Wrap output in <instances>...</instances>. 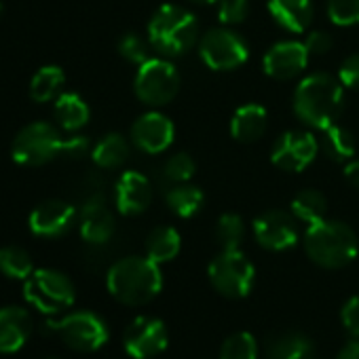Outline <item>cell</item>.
Wrapping results in <instances>:
<instances>
[{"instance_id":"obj_1","label":"cell","mask_w":359,"mask_h":359,"mask_svg":"<svg viewBox=\"0 0 359 359\" xmlns=\"http://www.w3.org/2000/svg\"><path fill=\"white\" fill-rule=\"evenodd\" d=\"M108 292L127 306L148 304L163 287L158 262L148 256H127L116 260L106 275Z\"/></svg>"},{"instance_id":"obj_2","label":"cell","mask_w":359,"mask_h":359,"mask_svg":"<svg viewBox=\"0 0 359 359\" xmlns=\"http://www.w3.org/2000/svg\"><path fill=\"white\" fill-rule=\"evenodd\" d=\"M342 83L336 81L330 74H311L300 81V85L294 91V114L309 127L325 129L336 123V118L342 112Z\"/></svg>"},{"instance_id":"obj_3","label":"cell","mask_w":359,"mask_h":359,"mask_svg":"<svg viewBox=\"0 0 359 359\" xmlns=\"http://www.w3.org/2000/svg\"><path fill=\"white\" fill-rule=\"evenodd\" d=\"M304 252L321 269H342L351 264L359 252L353 229L338 220H319L309 224L304 233Z\"/></svg>"},{"instance_id":"obj_4","label":"cell","mask_w":359,"mask_h":359,"mask_svg":"<svg viewBox=\"0 0 359 359\" xmlns=\"http://www.w3.org/2000/svg\"><path fill=\"white\" fill-rule=\"evenodd\" d=\"M148 41L154 51L167 57L184 55L199 41V22L184 7L163 5L148 22Z\"/></svg>"},{"instance_id":"obj_5","label":"cell","mask_w":359,"mask_h":359,"mask_svg":"<svg viewBox=\"0 0 359 359\" xmlns=\"http://www.w3.org/2000/svg\"><path fill=\"white\" fill-rule=\"evenodd\" d=\"M24 298L43 315H57L74 304L72 279L55 269H36L24 281Z\"/></svg>"},{"instance_id":"obj_6","label":"cell","mask_w":359,"mask_h":359,"mask_svg":"<svg viewBox=\"0 0 359 359\" xmlns=\"http://www.w3.org/2000/svg\"><path fill=\"white\" fill-rule=\"evenodd\" d=\"M66 140L62 137L60 129L47 121H36L26 125L13 140L11 156L18 165L24 167H39L55 156L64 154Z\"/></svg>"},{"instance_id":"obj_7","label":"cell","mask_w":359,"mask_h":359,"mask_svg":"<svg viewBox=\"0 0 359 359\" xmlns=\"http://www.w3.org/2000/svg\"><path fill=\"white\" fill-rule=\"evenodd\" d=\"M210 281L226 298H245L256 281L252 260L239 250H222L208 269Z\"/></svg>"},{"instance_id":"obj_8","label":"cell","mask_w":359,"mask_h":359,"mask_svg":"<svg viewBox=\"0 0 359 359\" xmlns=\"http://www.w3.org/2000/svg\"><path fill=\"white\" fill-rule=\"evenodd\" d=\"M47 330L55 332L74 351H97L108 342V323L93 311H76L62 319H49Z\"/></svg>"},{"instance_id":"obj_9","label":"cell","mask_w":359,"mask_h":359,"mask_svg":"<svg viewBox=\"0 0 359 359\" xmlns=\"http://www.w3.org/2000/svg\"><path fill=\"white\" fill-rule=\"evenodd\" d=\"M133 89L142 104L152 106V108L165 106L180 91V74L171 62L150 57L148 62L140 66L135 81H133Z\"/></svg>"},{"instance_id":"obj_10","label":"cell","mask_w":359,"mask_h":359,"mask_svg":"<svg viewBox=\"0 0 359 359\" xmlns=\"http://www.w3.org/2000/svg\"><path fill=\"white\" fill-rule=\"evenodd\" d=\"M201 60L212 70H235L243 66L250 57L248 41L229 28L210 30L199 45Z\"/></svg>"},{"instance_id":"obj_11","label":"cell","mask_w":359,"mask_h":359,"mask_svg":"<svg viewBox=\"0 0 359 359\" xmlns=\"http://www.w3.org/2000/svg\"><path fill=\"white\" fill-rule=\"evenodd\" d=\"M317 152H319V142L315 140L313 133L285 131L283 135L277 137L271 152V161L281 171L298 173L315 161Z\"/></svg>"},{"instance_id":"obj_12","label":"cell","mask_w":359,"mask_h":359,"mask_svg":"<svg viewBox=\"0 0 359 359\" xmlns=\"http://www.w3.org/2000/svg\"><path fill=\"white\" fill-rule=\"evenodd\" d=\"M169 342L167 327L156 317H135L123 334L125 351L133 359H150L165 351Z\"/></svg>"},{"instance_id":"obj_13","label":"cell","mask_w":359,"mask_h":359,"mask_svg":"<svg viewBox=\"0 0 359 359\" xmlns=\"http://www.w3.org/2000/svg\"><path fill=\"white\" fill-rule=\"evenodd\" d=\"M254 237L269 252H283L298 243L296 218L281 210H271L254 220Z\"/></svg>"},{"instance_id":"obj_14","label":"cell","mask_w":359,"mask_h":359,"mask_svg":"<svg viewBox=\"0 0 359 359\" xmlns=\"http://www.w3.org/2000/svg\"><path fill=\"white\" fill-rule=\"evenodd\" d=\"M74 222H76V208L62 199H47L39 203L28 218L30 231L36 237H45V239L64 237L74 226Z\"/></svg>"},{"instance_id":"obj_15","label":"cell","mask_w":359,"mask_h":359,"mask_svg":"<svg viewBox=\"0 0 359 359\" xmlns=\"http://www.w3.org/2000/svg\"><path fill=\"white\" fill-rule=\"evenodd\" d=\"M309 55L311 53L304 43L283 41V43L273 45L266 51L262 66H264L266 76L275 81H290L304 72V68L309 66Z\"/></svg>"},{"instance_id":"obj_16","label":"cell","mask_w":359,"mask_h":359,"mask_svg":"<svg viewBox=\"0 0 359 359\" xmlns=\"http://www.w3.org/2000/svg\"><path fill=\"white\" fill-rule=\"evenodd\" d=\"M173 135H175L173 123L169 121V116L161 112H146L131 127L133 144L148 154H158L167 150L173 142Z\"/></svg>"},{"instance_id":"obj_17","label":"cell","mask_w":359,"mask_h":359,"mask_svg":"<svg viewBox=\"0 0 359 359\" xmlns=\"http://www.w3.org/2000/svg\"><path fill=\"white\" fill-rule=\"evenodd\" d=\"M81 237L91 245H102L114 235V216L108 210L102 195H93L85 201L79 212Z\"/></svg>"},{"instance_id":"obj_18","label":"cell","mask_w":359,"mask_h":359,"mask_svg":"<svg viewBox=\"0 0 359 359\" xmlns=\"http://www.w3.org/2000/svg\"><path fill=\"white\" fill-rule=\"evenodd\" d=\"M116 210L123 216H140L148 210L152 201L150 180L140 171H125L114 189Z\"/></svg>"},{"instance_id":"obj_19","label":"cell","mask_w":359,"mask_h":359,"mask_svg":"<svg viewBox=\"0 0 359 359\" xmlns=\"http://www.w3.org/2000/svg\"><path fill=\"white\" fill-rule=\"evenodd\" d=\"M32 315L24 306L0 309V353H18L32 336Z\"/></svg>"},{"instance_id":"obj_20","label":"cell","mask_w":359,"mask_h":359,"mask_svg":"<svg viewBox=\"0 0 359 359\" xmlns=\"http://www.w3.org/2000/svg\"><path fill=\"white\" fill-rule=\"evenodd\" d=\"M271 18L287 32L300 34L313 20L311 0H269Z\"/></svg>"},{"instance_id":"obj_21","label":"cell","mask_w":359,"mask_h":359,"mask_svg":"<svg viewBox=\"0 0 359 359\" xmlns=\"http://www.w3.org/2000/svg\"><path fill=\"white\" fill-rule=\"evenodd\" d=\"M266 359H313L315 346L313 340L302 332H281L269 338L264 348Z\"/></svg>"},{"instance_id":"obj_22","label":"cell","mask_w":359,"mask_h":359,"mask_svg":"<svg viewBox=\"0 0 359 359\" xmlns=\"http://www.w3.org/2000/svg\"><path fill=\"white\" fill-rule=\"evenodd\" d=\"M266 123H269V116L260 104H245L237 108L231 118V135L237 142L252 144L264 135Z\"/></svg>"},{"instance_id":"obj_23","label":"cell","mask_w":359,"mask_h":359,"mask_svg":"<svg viewBox=\"0 0 359 359\" xmlns=\"http://www.w3.org/2000/svg\"><path fill=\"white\" fill-rule=\"evenodd\" d=\"M55 121L64 131H79L89 123V106L79 93H60L53 106Z\"/></svg>"},{"instance_id":"obj_24","label":"cell","mask_w":359,"mask_h":359,"mask_svg":"<svg viewBox=\"0 0 359 359\" xmlns=\"http://www.w3.org/2000/svg\"><path fill=\"white\" fill-rule=\"evenodd\" d=\"M182 248V239L173 226H156L146 237V256L158 264L173 260Z\"/></svg>"},{"instance_id":"obj_25","label":"cell","mask_w":359,"mask_h":359,"mask_svg":"<svg viewBox=\"0 0 359 359\" xmlns=\"http://www.w3.org/2000/svg\"><path fill=\"white\" fill-rule=\"evenodd\" d=\"M66 83V74L60 66H43L30 81V97L39 104L57 100L62 87Z\"/></svg>"},{"instance_id":"obj_26","label":"cell","mask_w":359,"mask_h":359,"mask_svg":"<svg viewBox=\"0 0 359 359\" xmlns=\"http://www.w3.org/2000/svg\"><path fill=\"white\" fill-rule=\"evenodd\" d=\"M129 156V144L121 133L104 135L91 150V158L102 169H116Z\"/></svg>"},{"instance_id":"obj_27","label":"cell","mask_w":359,"mask_h":359,"mask_svg":"<svg viewBox=\"0 0 359 359\" xmlns=\"http://www.w3.org/2000/svg\"><path fill=\"white\" fill-rule=\"evenodd\" d=\"M203 193H201V189H197V187H193V184H175V187H171L167 193H165V203H167V208L175 214V216H180V218H193L199 210H201V205H203Z\"/></svg>"},{"instance_id":"obj_28","label":"cell","mask_w":359,"mask_h":359,"mask_svg":"<svg viewBox=\"0 0 359 359\" xmlns=\"http://www.w3.org/2000/svg\"><path fill=\"white\" fill-rule=\"evenodd\" d=\"M290 210L296 220H300L304 224H315L325 218L327 201H325L323 193H319L315 189H304L292 199Z\"/></svg>"},{"instance_id":"obj_29","label":"cell","mask_w":359,"mask_h":359,"mask_svg":"<svg viewBox=\"0 0 359 359\" xmlns=\"http://www.w3.org/2000/svg\"><path fill=\"white\" fill-rule=\"evenodd\" d=\"M0 273L9 279L26 281L34 273V264L30 254L24 248L18 245H5L0 248Z\"/></svg>"},{"instance_id":"obj_30","label":"cell","mask_w":359,"mask_h":359,"mask_svg":"<svg viewBox=\"0 0 359 359\" xmlns=\"http://www.w3.org/2000/svg\"><path fill=\"white\" fill-rule=\"evenodd\" d=\"M323 150L332 161H351L355 154V140L348 129L340 125H330L323 129Z\"/></svg>"},{"instance_id":"obj_31","label":"cell","mask_w":359,"mask_h":359,"mask_svg":"<svg viewBox=\"0 0 359 359\" xmlns=\"http://www.w3.org/2000/svg\"><path fill=\"white\" fill-rule=\"evenodd\" d=\"M245 239L243 218L237 214H222L216 224V241L222 250H239Z\"/></svg>"},{"instance_id":"obj_32","label":"cell","mask_w":359,"mask_h":359,"mask_svg":"<svg viewBox=\"0 0 359 359\" xmlns=\"http://www.w3.org/2000/svg\"><path fill=\"white\" fill-rule=\"evenodd\" d=\"M218 359H258V342L250 332H235L222 342Z\"/></svg>"},{"instance_id":"obj_33","label":"cell","mask_w":359,"mask_h":359,"mask_svg":"<svg viewBox=\"0 0 359 359\" xmlns=\"http://www.w3.org/2000/svg\"><path fill=\"white\" fill-rule=\"evenodd\" d=\"M197 171V165L193 161L191 154L187 152H177L173 154L171 158H167L165 167H163V175L167 182H173V184H184L189 180L195 175Z\"/></svg>"},{"instance_id":"obj_34","label":"cell","mask_w":359,"mask_h":359,"mask_svg":"<svg viewBox=\"0 0 359 359\" xmlns=\"http://www.w3.org/2000/svg\"><path fill=\"white\" fill-rule=\"evenodd\" d=\"M150 41L142 39L140 34L135 32H129L125 34L121 41H118V53L123 60H127L129 64H135V66H142L144 62L150 60Z\"/></svg>"},{"instance_id":"obj_35","label":"cell","mask_w":359,"mask_h":359,"mask_svg":"<svg viewBox=\"0 0 359 359\" xmlns=\"http://www.w3.org/2000/svg\"><path fill=\"white\" fill-rule=\"evenodd\" d=\"M327 18L336 26L359 24V0H327Z\"/></svg>"},{"instance_id":"obj_36","label":"cell","mask_w":359,"mask_h":359,"mask_svg":"<svg viewBox=\"0 0 359 359\" xmlns=\"http://www.w3.org/2000/svg\"><path fill=\"white\" fill-rule=\"evenodd\" d=\"M250 15V0H218V18L226 26L245 22Z\"/></svg>"},{"instance_id":"obj_37","label":"cell","mask_w":359,"mask_h":359,"mask_svg":"<svg viewBox=\"0 0 359 359\" xmlns=\"http://www.w3.org/2000/svg\"><path fill=\"white\" fill-rule=\"evenodd\" d=\"M338 81L346 89H359V53L348 55L338 70Z\"/></svg>"},{"instance_id":"obj_38","label":"cell","mask_w":359,"mask_h":359,"mask_svg":"<svg viewBox=\"0 0 359 359\" xmlns=\"http://www.w3.org/2000/svg\"><path fill=\"white\" fill-rule=\"evenodd\" d=\"M340 319L346 332L355 338H359V296L348 298L340 309Z\"/></svg>"},{"instance_id":"obj_39","label":"cell","mask_w":359,"mask_h":359,"mask_svg":"<svg viewBox=\"0 0 359 359\" xmlns=\"http://www.w3.org/2000/svg\"><path fill=\"white\" fill-rule=\"evenodd\" d=\"M304 45H306L311 55H325V53H330L334 43H332V36L325 34V32H311L306 36Z\"/></svg>"},{"instance_id":"obj_40","label":"cell","mask_w":359,"mask_h":359,"mask_svg":"<svg viewBox=\"0 0 359 359\" xmlns=\"http://www.w3.org/2000/svg\"><path fill=\"white\" fill-rule=\"evenodd\" d=\"M89 152V140L85 135H72L66 140V146H64V154L70 156V158H81Z\"/></svg>"},{"instance_id":"obj_41","label":"cell","mask_w":359,"mask_h":359,"mask_svg":"<svg viewBox=\"0 0 359 359\" xmlns=\"http://www.w3.org/2000/svg\"><path fill=\"white\" fill-rule=\"evenodd\" d=\"M336 359H359V338L346 342V344L340 348V353L336 355Z\"/></svg>"},{"instance_id":"obj_42","label":"cell","mask_w":359,"mask_h":359,"mask_svg":"<svg viewBox=\"0 0 359 359\" xmlns=\"http://www.w3.org/2000/svg\"><path fill=\"white\" fill-rule=\"evenodd\" d=\"M344 177L348 180V184H353L355 189H359V161L351 158L344 167Z\"/></svg>"},{"instance_id":"obj_43","label":"cell","mask_w":359,"mask_h":359,"mask_svg":"<svg viewBox=\"0 0 359 359\" xmlns=\"http://www.w3.org/2000/svg\"><path fill=\"white\" fill-rule=\"evenodd\" d=\"M193 3H197V5H214V3H218V0H193Z\"/></svg>"},{"instance_id":"obj_44","label":"cell","mask_w":359,"mask_h":359,"mask_svg":"<svg viewBox=\"0 0 359 359\" xmlns=\"http://www.w3.org/2000/svg\"><path fill=\"white\" fill-rule=\"evenodd\" d=\"M3 13H5V7H3V3H0V18H3Z\"/></svg>"},{"instance_id":"obj_45","label":"cell","mask_w":359,"mask_h":359,"mask_svg":"<svg viewBox=\"0 0 359 359\" xmlns=\"http://www.w3.org/2000/svg\"><path fill=\"white\" fill-rule=\"evenodd\" d=\"M313 359H315V357H313Z\"/></svg>"}]
</instances>
